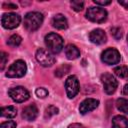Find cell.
<instances>
[{"mask_svg":"<svg viewBox=\"0 0 128 128\" xmlns=\"http://www.w3.org/2000/svg\"><path fill=\"white\" fill-rule=\"evenodd\" d=\"M43 23V15L40 12H29L24 17V27L26 30L33 32L37 30Z\"/></svg>","mask_w":128,"mask_h":128,"instance_id":"1","label":"cell"},{"mask_svg":"<svg viewBox=\"0 0 128 128\" xmlns=\"http://www.w3.org/2000/svg\"><path fill=\"white\" fill-rule=\"evenodd\" d=\"M44 40H45L46 47L53 54L59 53L63 48V39L57 33H49V34H47L45 36Z\"/></svg>","mask_w":128,"mask_h":128,"instance_id":"2","label":"cell"},{"mask_svg":"<svg viewBox=\"0 0 128 128\" xmlns=\"http://www.w3.org/2000/svg\"><path fill=\"white\" fill-rule=\"evenodd\" d=\"M27 65L23 60L15 61L7 70L6 76L9 78H20L26 74Z\"/></svg>","mask_w":128,"mask_h":128,"instance_id":"3","label":"cell"},{"mask_svg":"<svg viewBox=\"0 0 128 128\" xmlns=\"http://www.w3.org/2000/svg\"><path fill=\"white\" fill-rule=\"evenodd\" d=\"M86 17L92 22L102 23L107 18V12L101 7H90L86 12Z\"/></svg>","mask_w":128,"mask_h":128,"instance_id":"4","label":"cell"},{"mask_svg":"<svg viewBox=\"0 0 128 128\" xmlns=\"http://www.w3.org/2000/svg\"><path fill=\"white\" fill-rule=\"evenodd\" d=\"M8 94L11 97V99L17 103L24 102L28 100L30 97V93L28 92V90L22 86H17V87H13L9 89Z\"/></svg>","mask_w":128,"mask_h":128,"instance_id":"5","label":"cell"},{"mask_svg":"<svg viewBox=\"0 0 128 128\" xmlns=\"http://www.w3.org/2000/svg\"><path fill=\"white\" fill-rule=\"evenodd\" d=\"M36 59L37 61L44 67H50L55 63V57L52 53L46 49L40 48L36 51Z\"/></svg>","mask_w":128,"mask_h":128,"instance_id":"6","label":"cell"},{"mask_svg":"<svg viewBox=\"0 0 128 128\" xmlns=\"http://www.w3.org/2000/svg\"><path fill=\"white\" fill-rule=\"evenodd\" d=\"M101 82L103 84V88H104V91L106 94H113L116 91L118 82L112 74L104 73L101 76Z\"/></svg>","mask_w":128,"mask_h":128,"instance_id":"7","label":"cell"},{"mask_svg":"<svg viewBox=\"0 0 128 128\" xmlns=\"http://www.w3.org/2000/svg\"><path fill=\"white\" fill-rule=\"evenodd\" d=\"M21 22V17L16 13H5L2 16L1 23L6 29H14L19 26Z\"/></svg>","mask_w":128,"mask_h":128,"instance_id":"8","label":"cell"},{"mask_svg":"<svg viewBox=\"0 0 128 128\" xmlns=\"http://www.w3.org/2000/svg\"><path fill=\"white\" fill-rule=\"evenodd\" d=\"M101 60L108 65H114L120 61V53L115 48H108L101 54Z\"/></svg>","mask_w":128,"mask_h":128,"instance_id":"9","label":"cell"},{"mask_svg":"<svg viewBox=\"0 0 128 128\" xmlns=\"http://www.w3.org/2000/svg\"><path fill=\"white\" fill-rule=\"evenodd\" d=\"M65 89L68 98H74L79 92V82L76 76H69L65 81Z\"/></svg>","mask_w":128,"mask_h":128,"instance_id":"10","label":"cell"},{"mask_svg":"<svg viewBox=\"0 0 128 128\" xmlns=\"http://www.w3.org/2000/svg\"><path fill=\"white\" fill-rule=\"evenodd\" d=\"M98 105H99L98 100H96L94 98H87L81 102V104L79 106V112L84 115V114L96 109L98 107Z\"/></svg>","mask_w":128,"mask_h":128,"instance_id":"11","label":"cell"},{"mask_svg":"<svg viewBox=\"0 0 128 128\" xmlns=\"http://www.w3.org/2000/svg\"><path fill=\"white\" fill-rule=\"evenodd\" d=\"M89 39H90V41L92 43L100 45V44H103V43L106 42L107 37H106L105 32L102 29H94V30H92L90 32Z\"/></svg>","mask_w":128,"mask_h":128,"instance_id":"12","label":"cell"},{"mask_svg":"<svg viewBox=\"0 0 128 128\" xmlns=\"http://www.w3.org/2000/svg\"><path fill=\"white\" fill-rule=\"evenodd\" d=\"M37 116H38V109L34 104L26 106L22 111V117L27 121L35 120Z\"/></svg>","mask_w":128,"mask_h":128,"instance_id":"13","label":"cell"},{"mask_svg":"<svg viewBox=\"0 0 128 128\" xmlns=\"http://www.w3.org/2000/svg\"><path fill=\"white\" fill-rule=\"evenodd\" d=\"M52 26L56 29H59V30H64L68 27V22H67V19L65 18L64 15L62 14H56L53 18H52Z\"/></svg>","mask_w":128,"mask_h":128,"instance_id":"14","label":"cell"},{"mask_svg":"<svg viewBox=\"0 0 128 128\" xmlns=\"http://www.w3.org/2000/svg\"><path fill=\"white\" fill-rule=\"evenodd\" d=\"M65 55H66L67 59L74 60V59H77L80 56V51H79V49L75 45L68 44L65 47Z\"/></svg>","mask_w":128,"mask_h":128,"instance_id":"15","label":"cell"},{"mask_svg":"<svg viewBox=\"0 0 128 128\" xmlns=\"http://www.w3.org/2000/svg\"><path fill=\"white\" fill-rule=\"evenodd\" d=\"M112 128H128V119L122 115L115 116L112 119Z\"/></svg>","mask_w":128,"mask_h":128,"instance_id":"16","label":"cell"},{"mask_svg":"<svg viewBox=\"0 0 128 128\" xmlns=\"http://www.w3.org/2000/svg\"><path fill=\"white\" fill-rule=\"evenodd\" d=\"M0 114L5 118H14L17 115V109L14 106H5L1 108Z\"/></svg>","mask_w":128,"mask_h":128,"instance_id":"17","label":"cell"},{"mask_svg":"<svg viewBox=\"0 0 128 128\" xmlns=\"http://www.w3.org/2000/svg\"><path fill=\"white\" fill-rule=\"evenodd\" d=\"M116 107L119 111L124 112L128 114V99L125 98H119L116 101Z\"/></svg>","mask_w":128,"mask_h":128,"instance_id":"18","label":"cell"},{"mask_svg":"<svg viewBox=\"0 0 128 128\" xmlns=\"http://www.w3.org/2000/svg\"><path fill=\"white\" fill-rule=\"evenodd\" d=\"M113 72L120 78H128V67L127 66H118L115 67Z\"/></svg>","mask_w":128,"mask_h":128,"instance_id":"19","label":"cell"},{"mask_svg":"<svg viewBox=\"0 0 128 128\" xmlns=\"http://www.w3.org/2000/svg\"><path fill=\"white\" fill-rule=\"evenodd\" d=\"M21 41H22V38L18 34H13L12 36L9 37L7 44L12 46V47H16V46H19L21 44Z\"/></svg>","mask_w":128,"mask_h":128,"instance_id":"20","label":"cell"},{"mask_svg":"<svg viewBox=\"0 0 128 128\" xmlns=\"http://www.w3.org/2000/svg\"><path fill=\"white\" fill-rule=\"evenodd\" d=\"M58 111H59L58 108L55 107V106H53V105L47 107L46 110H45V118H50L51 116L58 114Z\"/></svg>","mask_w":128,"mask_h":128,"instance_id":"21","label":"cell"},{"mask_svg":"<svg viewBox=\"0 0 128 128\" xmlns=\"http://www.w3.org/2000/svg\"><path fill=\"white\" fill-rule=\"evenodd\" d=\"M70 5H71L73 10L81 11L83 9V7H84V2H82V1H71Z\"/></svg>","mask_w":128,"mask_h":128,"instance_id":"22","label":"cell"},{"mask_svg":"<svg viewBox=\"0 0 128 128\" xmlns=\"http://www.w3.org/2000/svg\"><path fill=\"white\" fill-rule=\"evenodd\" d=\"M111 34L113 35V37H114L115 39L119 40V39L122 37L123 32H122V29H121L120 27H114V28L111 29Z\"/></svg>","mask_w":128,"mask_h":128,"instance_id":"23","label":"cell"},{"mask_svg":"<svg viewBox=\"0 0 128 128\" xmlns=\"http://www.w3.org/2000/svg\"><path fill=\"white\" fill-rule=\"evenodd\" d=\"M35 94L39 98H45L48 95V90L45 89V88H43V87H39V88H37L35 90Z\"/></svg>","mask_w":128,"mask_h":128,"instance_id":"24","label":"cell"},{"mask_svg":"<svg viewBox=\"0 0 128 128\" xmlns=\"http://www.w3.org/2000/svg\"><path fill=\"white\" fill-rule=\"evenodd\" d=\"M0 128H16V123L14 121H11V120L6 121V122L1 123Z\"/></svg>","mask_w":128,"mask_h":128,"instance_id":"25","label":"cell"},{"mask_svg":"<svg viewBox=\"0 0 128 128\" xmlns=\"http://www.w3.org/2000/svg\"><path fill=\"white\" fill-rule=\"evenodd\" d=\"M0 58H1V62H0L1 66H0V68H1V70H3L4 67H5V64H6L7 60H8V55H7L5 52H1V56H0Z\"/></svg>","mask_w":128,"mask_h":128,"instance_id":"26","label":"cell"},{"mask_svg":"<svg viewBox=\"0 0 128 128\" xmlns=\"http://www.w3.org/2000/svg\"><path fill=\"white\" fill-rule=\"evenodd\" d=\"M93 2L97 5H101V6H106V5H109L111 3V1H103V0H93Z\"/></svg>","mask_w":128,"mask_h":128,"instance_id":"27","label":"cell"},{"mask_svg":"<svg viewBox=\"0 0 128 128\" xmlns=\"http://www.w3.org/2000/svg\"><path fill=\"white\" fill-rule=\"evenodd\" d=\"M3 7H4V8L8 7V9H16V8H17V5L12 4V3H4V4H3Z\"/></svg>","mask_w":128,"mask_h":128,"instance_id":"28","label":"cell"},{"mask_svg":"<svg viewBox=\"0 0 128 128\" xmlns=\"http://www.w3.org/2000/svg\"><path fill=\"white\" fill-rule=\"evenodd\" d=\"M68 128H85L83 125L81 124H78V123H73V124H70L68 126Z\"/></svg>","mask_w":128,"mask_h":128,"instance_id":"29","label":"cell"},{"mask_svg":"<svg viewBox=\"0 0 128 128\" xmlns=\"http://www.w3.org/2000/svg\"><path fill=\"white\" fill-rule=\"evenodd\" d=\"M118 3L120 5H122L123 7H125L126 9H128V0H119Z\"/></svg>","mask_w":128,"mask_h":128,"instance_id":"30","label":"cell"},{"mask_svg":"<svg viewBox=\"0 0 128 128\" xmlns=\"http://www.w3.org/2000/svg\"><path fill=\"white\" fill-rule=\"evenodd\" d=\"M123 94L124 95H128V84H126L123 88Z\"/></svg>","mask_w":128,"mask_h":128,"instance_id":"31","label":"cell"},{"mask_svg":"<svg viewBox=\"0 0 128 128\" xmlns=\"http://www.w3.org/2000/svg\"><path fill=\"white\" fill-rule=\"evenodd\" d=\"M127 43H128V35H127Z\"/></svg>","mask_w":128,"mask_h":128,"instance_id":"32","label":"cell"}]
</instances>
